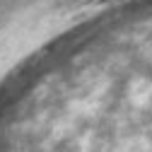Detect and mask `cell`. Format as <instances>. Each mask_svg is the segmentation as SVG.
<instances>
[{
    "instance_id": "1",
    "label": "cell",
    "mask_w": 152,
    "mask_h": 152,
    "mask_svg": "<svg viewBox=\"0 0 152 152\" xmlns=\"http://www.w3.org/2000/svg\"><path fill=\"white\" fill-rule=\"evenodd\" d=\"M102 51H104V46H102ZM104 53H106V51H104ZM106 61H109V56H106ZM109 65H111V61H109ZM111 70H113V65H111ZM113 75H116V70H113ZM116 77H118V75H116ZM118 82H121V80H118ZM121 87H123V85H121ZM123 92H126V89H123ZM126 97H128V94H126ZM128 102H130V99H128ZM130 106H133V102H130ZM133 109H135V106H133ZM135 113H138V111H135ZM138 118H140V116H138ZM140 123H142V121H140Z\"/></svg>"
}]
</instances>
